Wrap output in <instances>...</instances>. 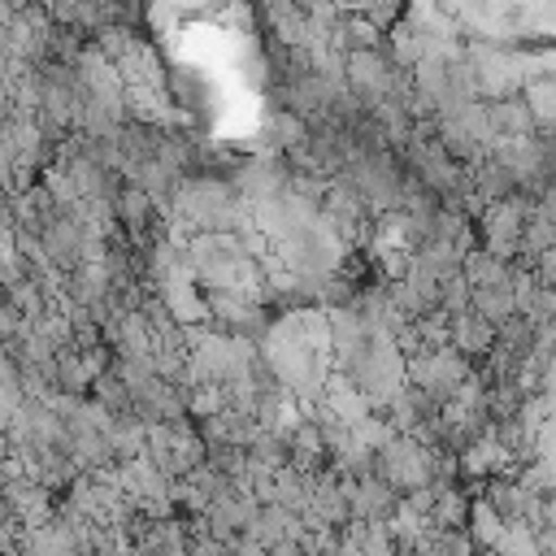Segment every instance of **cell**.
I'll return each mask as SVG.
<instances>
[{"label":"cell","mask_w":556,"mask_h":556,"mask_svg":"<svg viewBox=\"0 0 556 556\" xmlns=\"http://www.w3.org/2000/svg\"><path fill=\"white\" fill-rule=\"evenodd\" d=\"M469 378H473V361H465L452 343H439L430 352L408 356V382L417 391H426L434 404H447Z\"/></svg>","instance_id":"6da1fadb"},{"label":"cell","mask_w":556,"mask_h":556,"mask_svg":"<svg viewBox=\"0 0 556 556\" xmlns=\"http://www.w3.org/2000/svg\"><path fill=\"white\" fill-rule=\"evenodd\" d=\"M530 204H534V200L521 195V191L482 204V248L495 252L500 261H517V256H521V230H526Z\"/></svg>","instance_id":"7a4b0ae2"},{"label":"cell","mask_w":556,"mask_h":556,"mask_svg":"<svg viewBox=\"0 0 556 556\" xmlns=\"http://www.w3.org/2000/svg\"><path fill=\"white\" fill-rule=\"evenodd\" d=\"M447 343L465 356V361H486V352L495 348V321H486L473 304H465V308H456V313H447Z\"/></svg>","instance_id":"3957f363"},{"label":"cell","mask_w":556,"mask_h":556,"mask_svg":"<svg viewBox=\"0 0 556 556\" xmlns=\"http://www.w3.org/2000/svg\"><path fill=\"white\" fill-rule=\"evenodd\" d=\"M395 504H400V491L387 486L378 473H369V478H348V508H352L356 521H391Z\"/></svg>","instance_id":"277c9868"},{"label":"cell","mask_w":556,"mask_h":556,"mask_svg":"<svg viewBox=\"0 0 556 556\" xmlns=\"http://www.w3.org/2000/svg\"><path fill=\"white\" fill-rule=\"evenodd\" d=\"M469 495L460 486H452V478H439L434 482V504H430V526L434 530H456L469 521Z\"/></svg>","instance_id":"5b68a950"},{"label":"cell","mask_w":556,"mask_h":556,"mask_svg":"<svg viewBox=\"0 0 556 556\" xmlns=\"http://www.w3.org/2000/svg\"><path fill=\"white\" fill-rule=\"evenodd\" d=\"M460 274L469 278V287H508L513 282V261H500L486 248H469L460 261Z\"/></svg>","instance_id":"8992f818"},{"label":"cell","mask_w":556,"mask_h":556,"mask_svg":"<svg viewBox=\"0 0 556 556\" xmlns=\"http://www.w3.org/2000/svg\"><path fill=\"white\" fill-rule=\"evenodd\" d=\"M486 113H491L495 135H534L539 130L530 104L521 100V91L517 96H504V100H486Z\"/></svg>","instance_id":"52a82bcc"},{"label":"cell","mask_w":556,"mask_h":556,"mask_svg":"<svg viewBox=\"0 0 556 556\" xmlns=\"http://www.w3.org/2000/svg\"><path fill=\"white\" fill-rule=\"evenodd\" d=\"M465 530H469V539H473L478 552H491V547L504 539L508 521H504L486 500H473V504H469V521H465Z\"/></svg>","instance_id":"ba28073f"},{"label":"cell","mask_w":556,"mask_h":556,"mask_svg":"<svg viewBox=\"0 0 556 556\" xmlns=\"http://www.w3.org/2000/svg\"><path fill=\"white\" fill-rule=\"evenodd\" d=\"M521 100L530 104L534 126L543 135H552L556 130V78H526L521 83Z\"/></svg>","instance_id":"9c48e42d"},{"label":"cell","mask_w":556,"mask_h":556,"mask_svg":"<svg viewBox=\"0 0 556 556\" xmlns=\"http://www.w3.org/2000/svg\"><path fill=\"white\" fill-rule=\"evenodd\" d=\"M469 304L486 317V321H495V330L508 321V317H517V300H513V282L508 287H473L469 291Z\"/></svg>","instance_id":"30bf717a"},{"label":"cell","mask_w":556,"mask_h":556,"mask_svg":"<svg viewBox=\"0 0 556 556\" xmlns=\"http://www.w3.org/2000/svg\"><path fill=\"white\" fill-rule=\"evenodd\" d=\"M491 552H495V556H543L539 534H534V526H526V521H508L504 539H500Z\"/></svg>","instance_id":"8fae6325"},{"label":"cell","mask_w":556,"mask_h":556,"mask_svg":"<svg viewBox=\"0 0 556 556\" xmlns=\"http://www.w3.org/2000/svg\"><path fill=\"white\" fill-rule=\"evenodd\" d=\"M530 269H534V278H539L547 291H556V248H552V252H543V256H539Z\"/></svg>","instance_id":"7c38bea8"},{"label":"cell","mask_w":556,"mask_h":556,"mask_svg":"<svg viewBox=\"0 0 556 556\" xmlns=\"http://www.w3.org/2000/svg\"><path fill=\"white\" fill-rule=\"evenodd\" d=\"M543 556H556V552H543Z\"/></svg>","instance_id":"4fadbf2b"}]
</instances>
